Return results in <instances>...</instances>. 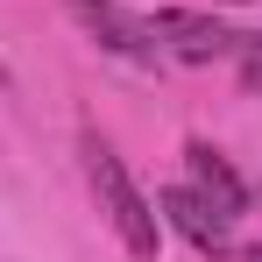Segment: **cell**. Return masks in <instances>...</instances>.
<instances>
[{
  "mask_svg": "<svg viewBox=\"0 0 262 262\" xmlns=\"http://www.w3.org/2000/svg\"><path fill=\"white\" fill-rule=\"evenodd\" d=\"M85 184L92 199H99V213H106V227L121 234V248H128L135 262H156V248H163V227H156V206L135 191L128 163L99 142V135H85Z\"/></svg>",
  "mask_w": 262,
  "mask_h": 262,
  "instance_id": "obj_1",
  "label": "cell"
},
{
  "mask_svg": "<svg viewBox=\"0 0 262 262\" xmlns=\"http://www.w3.org/2000/svg\"><path fill=\"white\" fill-rule=\"evenodd\" d=\"M149 29H156L163 57H177V64H213V57H234V43H241L227 21L199 14V7H156Z\"/></svg>",
  "mask_w": 262,
  "mask_h": 262,
  "instance_id": "obj_2",
  "label": "cell"
},
{
  "mask_svg": "<svg viewBox=\"0 0 262 262\" xmlns=\"http://www.w3.org/2000/svg\"><path fill=\"white\" fill-rule=\"evenodd\" d=\"M71 21L92 29V43H106L114 57H128V64H156V57H163L156 29H149L142 14H128V7H114V0H71Z\"/></svg>",
  "mask_w": 262,
  "mask_h": 262,
  "instance_id": "obj_3",
  "label": "cell"
},
{
  "mask_svg": "<svg viewBox=\"0 0 262 262\" xmlns=\"http://www.w3.org/2000/svg\"><path fill=\"white\" fill-rule=\"evenodd\" d=\"M184 170H191V191H199L220 220H241V213H248V184L234 177V163L220 156L213 142H184Z\"/></svg>",
  "mask_w": 262,
  "mask_h": 262,
  "instance_id": "obj_4",
  "label": "cell"
},
{
  "mask_svg": "<svg viewBox=\"0 0 262 262\" xmlns=\"http://www.w3.org/2000/svg\"><path fill=\"white\" fill-rule=\"evenodd\" d=\"M156 206H163V220H170V227L191 241V248H199V255H227V248H234V220H220L213 206L191 191V184H170Z\"/></svg>",
  "mask_w": 262,
  "mask_h": 262,
  "instance_id": "obj_5",
  "label": "cell"
},
{
  "mask_svg": "<svg viewBox=\"0 0 262 262\" xmlns=\"http://www.w3.org/2000/svg\"><path fill=\"white\" fill-rule=\"evenodd\" d=\"M234 64H241V92H262V36H241Z\"/></svg>",
  "mask_w": 262,
  "mask_h": 262,
  "instance_id": "obj_6",
  "label": "cell"
},
{
  "mask_svg": "<svg viewBox=\"0 0 262 262\" xmlns=\"http://www.w3.org/2000/svg\"><path fill=\"white\" fill-rule=\"evenodd\" d=\"M241 262H262V248H248V255H241Z\"/></svg>",
  "mask_w": 262,
  "mask_h": 262,
  "instance_id": "obj_7",
  "label": "cell"
},
{
  "mask_svg": "<svg viewBox=\"0 0 262 262\" xmlns=\"http://www.w3.org/2000/svg\"><path fill=\"white\" fill-rule=\"evenodd\" d=\"M227 7H241V0H227Z\"/></svg>",
  "mask_w": 262,
  "mask_h": 262,
  "instance_id": "obj_8",
  "label": "cell"
}]
</instances>
